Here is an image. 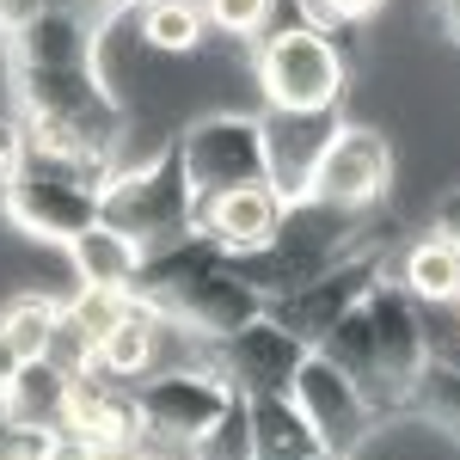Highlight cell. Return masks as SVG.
<instances>
[{"label":"cell","instance_id":"20","mask_svg":"<svg viewBox=\"0 0 460 460\" xmlns=\"http://www.w3.org/2000/svg\"><path fill=\"white\" fill-rule=\"evenodd\" d=\"M252 411V460H314L325 455V442L314 436L307 411L288 393H246Z\"/></svg>","mask_w":460,"mask_h":460},{"label":"cell","instance_id":"14","mask_svg":"<svg viewBox=\"0 0 460 460\" xmlns=\"http://www.w3.org/2000/svg\"><path fill=\"white\" fill-rule=\"evenodd\" d=\"M178 338H184V325H178L172 314H160V307H147V301L129 295L123 319L99 338V362H93V368L111 375V381H123V387H136V381H147V375L184 362V356H172Z\"/></svg>","mask_w":460,"mask_h":460},{"label":"cell","instance_id":"41","mask_svg":"<svg viewBox=\"0 0 460 460\" xmlns=\"http://www.w3.org/2000/svg\"><path fill=\"white\" fill-rule=\"evenodd\" d=\"M314 460H350V455H314Z\"/></svg>","mask_w":460,"mask_h":460},{"label":"cell","instance_id":"2","mask_svg":"<svg viewBox=\"0 0 460 460\" xmlns=\"http://www.w3.org/2000/svg\"><path fill=\"white\" fill-rule=\"evenodd\" d=\"M111 160H80V154H43L25 147V166L0 184V209L31 240L74 246L86 227H99V190L111 184Z\"/></svg>","mask_w":460,"mask_h":460},{"label":"cell","instance_id":"8","mask_svg":"<svg viewBox=\"0 0 460 460\" xmlns=\"http://www.w3.org/2000/svg\"><path fill=\"white\" fill-rule=\"evenodd\" d=\"M387 270V252L381 246H350L338 264H325L319 277H307L301 288H288V295H277L264 314L270 319H283L288 332L314 350L319 338L338 325V319L350 314V307H362V295L375 288V277Z\"/></svg>","mask_w":460,"mask_h":460},{"label":"cell","instance_id":"35","mask_svg":"<svg viewBox=\"0 0 460 460\" xmlns=\"http://www.w3.org/2000/svg\"><path fill=\"white\" fill-rule=\"evenodd\" d=\"M19 362H25V356H19V344H13V338L0 332V393L13 387V375H19Z\"/></svg>","mask_w":460,"mask_h":460},{"label":"cell","instance_id":"12","mask_svg":"<svg viewBox=\"0 0 460 460\" xmlns=\"http://www.w3.org/2000/svg\"><path fill=\"white\" fill-rule=\"evenodd\" d=\"M209 362L221 368V381H227L234 393H288L295 368L307 362V344L288 332L283 319L258 314V319H246L240 332L215 338Z\"/></svg>","mask_w":460,"mask_h":460},{"label":"cell","instance_id":"34","mask_svg":"<svg viewBox=\"0 0 460 460\" xmlns=\"http://www.w3.org/2000/svg\"><path fill=\"white\" fill-rule=\"evenodd\" d=\"M49 0H0V31H19L31 13H43Z\"/></svg>","mask_w":460,"mask_h":460},{"label":"cell","instance_id":"28","mask_svg":"<svg viewBox=\"0 0 460 460\" xmlns=\"http://www.w3.org/2000/svg\"><path fill=\"white\" fill-rule=\"evenodd\" d=\"M411 405H418L436 429L460 436V368L424 362V375H418V387H411Z\"/></svg>","mask_w":460,"mask_h":460},{"label":"cell","instance_id":"37","mask_svg":"<svg viewBox=\"0 0 460 460\" xmlns=\"http://www.w3.org/2000/svg\"><path fill=\"white\" fill-rule=\"evenodd\" d=\"M13 455V411H6V399H0V460Z\"/></svg>","mask_w":460,"mask_h":460},{"label":"cell","instance_id":"42","mask_svg":"<svg viewBox=\"0 0 460 460\" xmlns=\"http://www.w3.org/2000/svg\"><path fill=\"white\" fill-rule=\"evenodd\" d=\"M86 6H117V0H86Z\"/></svg>","mask_w":460,"mask_h":460},{"label":"cell","instance_id":"16","mask_svg":"<svg viewBox=\"0 0 460 460\" xmlns=\"http://www.w3.org/2000/svg\"><path fill=\"white\" fill-rule=\"evenodd\" d=\"M258 314H264V295H258L227 258H221L215 270H203V277L172 301V319L190 332V338H209V344L227 338V332H240V325L258 319Z\"/></svg>","mask_w":460,"mask_h":460},{"label":"cell","instance_id":"33","mask_svg":"<svg viewBox=\"0 0 460 460\" xmlns=\"http://www.w3.org/2000/svg\"><path fill=\"white\" fill-rule=\"evenodd\" d=\"M25 147H31V136H25V123L19 117H0V184L25 166Z\"/></svg>","mask_w":460,"mask_h":460},{"label":"cell","instance_id":"15","mask_svg":"<svg viewBox=\"0 0 460 460\" xmlns=\"http://www.w3.org/2000/svg\"><path fill=\"white\" fill-rule=\"evenodd\" d=\"M80 442H93L99 455H123V448H142L147 424H142V405H136V387L111 381V375H74L68 387V424Z\"/></svg>","mask_w":460,"mask_h":460},{"label":"cell","instance_id":"29","mask_svg":"<svg viewBox=\"0 0 460 460\" xmlns=\"http://www.w3.org/2000/svg\"><path fill=\"white\" fill-rule=\"evenodd\" d=\"M123 307H129V295H123V288H93V283H80L68 301H62V314H68L74 325H80V332L93 338V344H99L111 325L123 319Z\"/></svg>","mask_w":460,"mask_h":460},{"label":"cell","instance_id":"7","mask_svg":"<svg viewBox=\"0 0 460 460\" xmlns=\"http://www.w3.org/2000/svg\"><path fill=\"white\" fill-rule=\"evenodd\" d=\"M227 393L234 387L221 381L215 362H172V368L136 381V405H142L147 442H166L172 455H184L197 442V429L227 405Z\"/></svg>","mask_w":460,"mask_h":460},{"label":"cell","instance_id":"1","mask_svg":"<svg viewBox=\"0 0 460 460\" xmlns=\"http://www.w3.org/2000/svg\"><path fill=\"white\" fill-rule=\"evenodd\" d=\"M19 86V123L31 147L43 154H80V160H111L123 142V105L105 86L93 62L74 68H13Z\"/></svg>","mask_w":460,"mask_h":460},{"label":"cell","instance_id":"40","mask_svg":"<svg viewBox=\"0 0 460 460\" xmlns=\"http://www.w3.org/2000/svg\"><path fill=\"white\" fill-rule=\"evenodd\" d=\"M448 307H455V325H460V295H455V301H448Z\"/></svg>","mask_w":460,"mask_h":460},{"label":"cell","instance_id":"38","mask_svg":"<svg viewBox=\"0 0 460 460\" xmlns=\"http://www.w3.org/2000/svg\"><path fill=\"white\" fill-rule=\"evenodd\" d=\"M136 460H184V455H172V448H160V442H142V448H136Z\"/></svg>","mask_w":460,"mask_h":460},{"label":"cell","instance_id":"27","mask_svg":"<svg viewBox=\"0 0 460 460\" xmlns=\"http://www.w3.org/2000/svg\"><path fill=\"white\" fill-rule=\"evenodd\" d=\"M56 319H62V307H56L49 295H13V301L0 307V332L19 344V356H43Z\"/></svg>","mask_w":460,"mask_h":460},{"label":"cell","instance_id":"22","mask_svg":"<svg viewBox=\"0 0 460 460\" xmlns=\"http://www.w3.org/2000/svg\"><path fill=\"white\" fill-rule=\"evenodd\" d=\"M325 362H338L344 375H350L356 387H362V399L375 405V411H387L393 405V387H387V375H381V356H375V332H368V314L362 307H350V314L338 319L325 338L314 344Z\"/></svg>","mask_w":460,"mask_h":460},{"label":"cell","instance_id":"32","mask_svg":"<svg viewBox=\"0 0 460 460\" xmlns=\"http://www.w3.org/2000/svg\"><path fill=\"white\" fill-rule=\"evenodd\" d=\"M381 0H307V13H314L319 31H344V25H356V19H368Z\"/></svg>","mask_w":460,"mask_h":460},{"label":"cell","instance_id":"25","mask_svg":"<svg viewBox=\"0 0 460 460\" xmlns=\"http://www.w3.org/2000/svg\"><path fill=\"white\" fill-rule=\"evenodd\" d=\"M74 270H80V283L93 288H123L129 295V283H136V264H142V246H129L117 227H86L80 240H74Z\"/></svg>","mask_w":460,"mask_h":460},{"label":"cell","instance_id":"17","mask_svg":"<svg viewBox=\"0 0 460 460\" xmlns=\"http://www.w3.org/2000/svg\"><path fill=\"white\" fill-rule=\"evenodd\" d=\"M283 209H288V197L270 178H258V184H240V190H221L209 203H197V227L221 252H258V246H270Z\"/></svg>","mask_w":460,"mask_h":460},{"label":"cell","instance_id":"3","mask_svg":"<svg viewBox=\"0 0 460 460\" xmlns=\"http://www.w3.org/2000/svg\"><path fill=\"white\" fill-rule=\"evenodd\" d=\"M350 246H368V240H362V215L332 209V203H319V197H295L283 209V221H277V234H270V246L227 252V264H234V270L264 295V307H270L277 295L301 288L307 277H319L325 264H338Z\"/></svg>","mask_w":460,"mask_h":460},{"label":"cell","instance_id":"21","mask_svg":"<svg viewBox=\"0 0 460 460\" xmlns=\"http://www.w3.org/2000/svg\"><path fill=\"white\" fill-rule=\"evenodd\" d=\"M68 387H74V375H62L49 356H25L13 387L0 399H6V411H13L19 429H62L68 424Z\"/></svg>","mask_w":460,"mask_h":460},{"label":"cell","instance_id":"4","mask_svg":"<svg viewBox=\"0 0 460 460\" xmlns=\"http://www.w3.org/2000/svg\"><path fill=\"white\" fill-rule=\"evenodd\" d=\"M99 221L117 227L129 246H142V252H160V246H172V240H184L197 227V190L184 178L178 142L154 166H136V172L111 178L105 190H99Z\"/></svg>","mask_w":460,"mask_h":460},{"label":"cell","instance_id":"9","mask_svg":"<svg viewBox=\"0 0 460 460\" xmlns=\"http://www.w3.org/2000/svg\"><path fill=\"white\" fill-rule=\"evenodd\" d=\"M387 184H393L387 136H381V129H362V123H338V136L325 142V154H319V166H314L307 197L332 203V209L368 215V209H381Z\"/></svg>","mask_w":460,"mask_h":460},{"label":"cell","instance_id":"31","mask_svg":"<svg viewBox=\"0 0 460 460\" xmlns=\"http://www.w3.org/2000/svg\"><path fill=\"white\" fill-rule=\"evenodd\" d=\"M43 356H49L62 375H93V362H99V344H93V338H86V332H80V325L62 314V319H56V332H49V350H43Z\"/></svg>","mask_w":460,"mask_h":460},{"label":"cell","instance_id":"24","mask_svg":"<svg viewBox=\"0 0 460 460\" xmlns=\"http://www.w3.org/2000/svg\"><path fill=\"white\" fill-rule=\"evenodd\" d=\"M129 19H136V37L147 49H160V56H190L209 37L203 0H136Z\"/></svg>","mask_w":460,"mask_h":460},{"label":"cell","instance_id":"18","mask_svg":"<svg viewBox=\"0 0 460 460\" xmlns=\"http://www.w3.org/2000/svg\"><path fill=\"white\" fill-rule=\"evenodd\" d=\"M74 62H93V19L68 0H49L13 31V68H74Z\"/></svg>","mask_w":460,"mask_h":460},{"label":"cell","instance_id":"39","mask_svg":"<svg viewBox=\"0 0 460 460\" xmlns=\"http://www.w3.org/2000/svg\"><path fill=\"white\" fill-rule=\"evenodd\" d=\"M442 19H448V31L460 37V0H442Z\"/></svg>","mask_w":460,"mask_h":460},{"label":"cell","instance_id":"10","mask_svg":"<svg viewBox=\"0 0 460 460\" xmlns=\"http://www.w3.org/2000/svg\"><path fill=\"white\" fill-rule=\"evenodd\" d=\"M362 314L375 332V356H381V375L393 387V405H411V387L429 362V338H424V301L405 295L393 270L375 277V288L362 295Z\"/></svg>","mask_w":460,"mask_h":460},{"label":"cell","instance_id":"26","mask_svg":"<svg viewBox=\"0 0 460 460\" xmlns=\"http://www.w3.org/2000/svg\"><path fill=\"white\" fill-rule=\"evenodd\" d=\"M184 460H252V411L246 393H227V405L197 429V442L184 448Z\"/></svg>","mask_w":460,"mask_h":460},{"label":"cell","instance_id":"11","mask_svg":"<svg viewBox=\"0 0 460 460\" xmlns=\"http://www.w3.org/2000/svg\"><path fill=\"white\" fill-rule=\"evenodd\" d=\"M288 399L307 411V424H314V436L325 442V455H356V448L368 442L375 418H381V411L362 399V387H356L338 362H325L319 350H307V362L295 368Z\"/></svg>","mask_w":460,"mask_h":460},{"label":"cell","instance_id":"36","mask_svg":"<svg viewBox=\"0 0 460 460\" xmlns=\"http://www.w3.org/2000/svg\"><path fill=\"white\" fill-rule=\"evenodd\" d=\"M436 227H442L448 240H460V190H455V197H442V209H436Z\"/></svg>","mask_w":460,"mask_h":460},{"label":"cell","instance_id":"13","mask_svg":"<svg viewBox=\"0 0 460 460\" xmlns=\"http://www.w3.org/2000/svg\"><path fill=\"white\" fill-rule=\"evenodd\" d=\"M338 105L332 111H277L264 105V117H258V129H264V178L283 190L288 203L295 197H307V184H314V166L319 154H325V142L338 136Z\"/></svg>","mask_w":460,"mask_h":460},{"label":"cell","instance_id":"6","mask_svg":"<svg viewBox=\"0 0 460 460\" xmlns=\"http://www.w3.org/2000/svg\"><path fill=\"white\" fill-rule=\"evenodd\" d=\"M178 154H184V178H190L197 203L264 178V129H258V117H240V111L197 117L178 136Z\"/></svg>","mask_w":460,"mask_h":460},{"label":"cell","instance_id":"23","mask_svg":"<svg viewBox=\"0 0 460 460\" xmlns=\"http://www.w3.org/2000/svg\"><path fill=\"white\" fill-rule=\"evenodd\" d=\"M399 288L418 295L424 307L429 301H455L460 295V240H448L442 227H429L424 240H411L405 258H399Z\"/></svg>","mask_w":460,"mask_h":460},{"label":"cell","instance_id":"19","mask_svg":"<svg viewBox=\"0 0 460 460\" xmlns=\"http://www.w3.org/2000/svg\"><path fill=\"white\" fill-rule=\"evenodd\" d=\"M221 258H227V252L215 246L203 227H190L184 240H172V246L142 252V264H136V283H129V295H136V301H147V307H160V314H172L178 295L197 283L203 270H215Z\"/></svg>","mask_w":460,"mask_h":460},{"label":"cell","instance_id":"30","mask_svg":"<svg viewBox=\"0 0 460 460\" xmlns=\"http://www.w3.org/2000/svg\"><path fill=\"white\" fill-rule=\"evenodd\" d=\"M264 13H270V0H203V19H209V31H227L252 43V37L264 31Z\"/></svg>","mask_w":460,"mask_h":460},{"label":"cell","instance_id":"5","mask_svg":"<svg viewBox=\"0 0 460 460\" xmlns=\"http://www.w3.org/2000/svg\"><path fill=\"white\" fill-rule=\"evenodd\" d=\"M252 74L264 105L277 111H332L344 99V43L338 31H283L252 43Z\"/></svg>","mask_w":460,"mask_h":460}]
</instances>
